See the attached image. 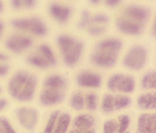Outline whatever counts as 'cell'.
Instances as JSON below:
<instances>
[{"label":"cell","instance_id":"obj_8","mask_svg":"<svg viewBox=\"0 0 156 133\" xmlns=\"http://www.w3.org/2000/svg\"><path fill=\"white\" fill-rule=\"evenodd\" d=\"M118 53L96 50L90 57V61L94 65L100 68H111L115 64Z\"/></svg>","mask_w":156,"mask_h":133},{"label":"cell","instance_id":"obj_38","mask_svg":"<svg viewBox=\"0 0 156 133\" xmlns=\"http://www.w3.org/2000/svg\"><path fill=\"white\" fill-rule=\"evenodd\" d=\"M69 133H94V131L92 129H89V130H73L71 131Z\"/></svg>","mask_w":156,"mask_h":133},{"label":"cell","instance_id":"obj_3","mask_svg":"<svg viewBox=\"0 0 156 133\" xmlns=\"http://www.w3.org/2000/svg\"><path fill=\"white\" fill-rule=\"evenodd\" d=\"M11 24L16 29L29 32L37 37H43L48 34V28L45 24L37 17L14 19L12 20Z\"/></svg>","mask_w":156,"mask_h":133},{"label":"cell","instance_id":"obj_12","mask_svg":"<svg viewBox=\"0 0 156 133\" xmlns=\"http://www.w3.org/2000/svg\"><path fill=\"white\" fill-rule=\"evenodd\" d=\"M64 98V92L61 89L44 88L40 95V102L44 106H52L60 103Z\"/></svg>","mask_w":156,"mask_h":133},{"label":"cell","instance_id":"obj_5","mask_svg":"<svg viewBox=\"0 0 156 133\" xmlns=\"http://www.w3.org/2000/svg\"><path fill=\"white\" fill-rule=\"evenodd\" d=\"M107 86L112 92L129 93L134 90L135 80L130 75L116 74L110 77Z\"/></svg>","mask_w":156,"mask_h":133},{"label":"cell","instance_id":"obj_22","mask_svg":"<svg viewBox=\"0 0 156 133\" xmlns=\"http://www.w3.org/2000/svg\"><path fill=\"white\" fill-rule=\"evenodd\" d=\"M142 87L145 89H154L156 88V73L150 71L147 73L141 81Z\"/></svg>","mask_w":156,"mask_h":133},{"label":"cell","instance_id":"obj_19","mask_svg":"<svg viewBox=\"0 0 156 133\" xmlns=\"http://www.w3.org/2000/svg\"><path fill=\"white\" fill-rule=\"evenodd\" d=\"M70 123V116L66 113L58 114L51 133H66Z\"/></svg>","mask_w":156,"mask_h":133},{"label":"cell","instance_id":"obj_28","mask_svg":"<svg viewBox=\"0 0 156 133\" xmlns=\"http://www.w3.org/2000/svg\"><path fill=\"white\" fill-rule=\"evenodd\" d=\"M58 114H59V112H58V110H56V111L53 112V113L50 115L48 122H47L46 126H45V128H44V131H43V133L52 132L54 126H55V121H56V119L57 117H58Z\"/></svg>","mask_w":156,"mask_h":133},{"label":"cell","instance_id":"obj_6","mask_svg":"<svg viewBox=\"0 0 156 133\" xmlns=\"http://www.w3.org/2000/svg\"><path fill=\"white\" fill-rule=\"evenodd\" d=\"M16 117L20 124L27 130L31 131L35 128L38 120V113L31 107H20L16 110Z\"/></svg>","mask_w":156,"mask_h":133},{"label":"cell","instance_id":"obj_29","mask_svg":"<svg viewBox=\"0 0 156 133\" xmlns=\"http://www.w3.org/2000/svg\"><path fill=\"white\" fill-rule=\"evenodd\" d=\"M91 20V16H90V13L87 10H83L82 12L81 18H80V21L78 23V28L80 29H83L88 27Z\"/></svg>","mask_w":156,"mask_h":133},{"label":"cell","instance_id":"obj_46","mask_svg":"<svg viewBox=\"0 0 156 133\" xmlns=\"http://www.w3.org/2000/svg\"><path fill=\"white\" fill-rule=\"evenodd\" d=\"M1 92H2V88L0 87V93H1Z\"/></svg>","mask_w":156,"mask_h":133},{"label":"cell","instance_id":"obj_14","mask_svg":"<svg viewBox=\"0 0 156 133\" xmlns=\"http://www.w3.org/2000/svg\"><path fill=\"white\" fill-rule=\"evenodd\" d=\"M136 133H156L155 114H140L137 121Z\"/></svg>","mask_w":156,"mask_h":133},{"label":"cell","instance_id":"obj_18","mask_svg":"<svg viewBox=\"0 0 156 133\" xmlns=\"http://www.w3.org/2000/svg\"><path fill=\"white\" fill-rule=\"evenodd\" d=\"M44 88L62 89L66 86V81L65 78L58 75H52L45 78L44 82Z\"/></svg>","mask_w":156,"mask_h":133},{"label":"cell","instance_id":"obj_4","mask_svg":"<svg viewBox=\"0 0 156 133\" xmlns=\"http://www.w3.org/2000/svg\"><path fill=\"white\" fill-rule=\"evenodd\" d=\"M147 61V51L143 46H134L129 49L123 58V65L132 71L144 68Z\"/></svg>","mask_w":156,"mask_h":133},{"label":"cell","instance_id":"obj_7","mask_svg":"<svg viewBox=\"0 0 156 133\" xmlns=\"http://www.w3.org/2000/svg\"><path fill=\"white\" fill-rule=\"evenodd\" d=\"M33 43L31 38L23 35L14 34L5 40V47L15 53H20L30 48Z\"/></svg>","mask_w":156,"mask_h":133},{"label":"cell","instance_id":"obj_26","mask_svg":"<svg viewBox=\"0 0 156 133\" xmlns=\"http://www.w3.org/2000/svg\"><path fill=\"white\" fill-rule=\"evenodd\" d=\"M84 102H85L86 107H87V110H95L98 104L97 95L94 92H90V93L86 95Z\"/></svg>","mask_w":156,"mask_h":133},{"label":"cell","instance_id":"obj_45","mask_svg":"<svg viewBox=\"0 0 156 133\" xmlns=\"http://www.w3.org/2000/svg\"><path fill=\"white\" fill-rule=\"evenodd\" d=\"M0 133H3L2 132V127H1V125H0Z\"/></svg>","mask_w":156,"mask_h":133},{"label":"cell","instance_id":"obj_42","mask_svg":"<svg viewBox=\"0 0 156 133\" xmlns=\"http://www.w3.org/2000/svg\"><path fill=\"white\" fill-rule=\"evenodd\" d=\"M100 1H101V0H89L90 3L92 4V5H97V4L99 3Z\"/></svg>","mask_w":156,"mask_h":133},{"label":"cell","instance_id":"obj_20","mask_svg":"<svg viewBox=\"0 0 156 133\" xmlns=\"http://www.w3.org/2000/svg\"><path fill=\"white\" fill-rule=\"evenodd\" d=\"M27 61L30 65L34 66L35 68H41V69H45L51 67L48 61L42 57V55L39 52L29 55L27 58Z\"/></svg>","mask_w":156,"mask_h":133},{"label":"cell","instance_id":"obj_36","mask_svg":"<svg viewBox=\"0 0 156 133\" xmlns=\"http://www.w3.org/2000/svg\"><path fill=\"white\" fill-rule=\"evenodd\" d=\"M9 71V67L3 63H0V77L5 76Z\"/></svg>","mask_w":156,"mask_h":133},{"label":"cell","instance_id":"obj_24","mask_svg":"<svg viewBox=\"0 0 156 133\" xmlns=\"http://www.w3.org/2000/svg\"><path fill=\"white\" fill-rule=\"evenodd\" d=\"M71 106L76 110H80L83 109L84 105V98L82 92H77L73 95L70 100Z\"/></svg>","mask_w":156,"mask_h":133},{"label":"cell","instance_id":"obj_41","mask_svg":"<svg viewBox=\"0 0 156 133\" xmlns=\"http://www.w3.org/2000/svg\"><path fill=\"white\" fill-rule=\"evenodd\" d=\"M3 31H4V24L0 20V39H1V37H2Z\"/></svg>","mask_w":156,"mask_h":133},{"label":"cell","instance_id":"obj_35","mask_svg":"<svg viewBox=\"0 0 156 133\" xmlns=\"http://www.w3.org/2000/svg\"><path fill=\"white\" fill-rule=\"evenodd\" d=\"M122 2V0H105V3L107 6L111 8H113L119 5V3Z\"/></svg>","mask_w":156,"mask_h":133},{"label":"cell","instance_id":"obj_43","mask_svg":"<svg viewBox=\"0 0 156 133\" xmlns=\"http://www.w3.org/2000/svg\"><path fill=\"white\" fill-rule=\"evenodd\" d=\"M3 9H4L3 3H2V0H0V13L3 11Z\"/></svg>","mask_w":156,"mask_h":133},{"label":"cell","instance_id":"obj_17","mask_svg":"<svg viewBox=\"0 0 156 133\" xmlns=\"http://www.w3.org/2000/svg\"><path fill=\"white\" fill-rule=\"evenodd\" d=\"M139 107L144 110H152L156 108L155 93H144L140 95L137 99Z\"/></svg>","mask_w":156,"mask_h":133},{"label":"cell","instance_id":"obj_25","mask_svg":"<svg viewBox=\"0 0 156 133\" xmlns=\"http://www.w3.org/2000/svg\"><path fill=\"white\" fill-rule=\"evenodd\" d=\"M130 103V99L126 96H114V105H115V110H120L128 106Z\"/></svg>","mask_w":156,"mask_h":133},{"label":"cell","instance_id":"obj_44","mask_svg":"<svg viewBox=\"0 0 156 133\" xmlns=\"http://www.w3.org/2000/svg\"><path fill=\"white\" fill-rule=\"evenodd\" d=\"M154 28H153V31H152V33H153V35H154V36H155V33H156V31H155V28H156V24H155V21H154Z\"/></svg>","mask_w":156,"mask_h":133},{"label":"cell","instance_id":"obj_15","mask_svg":"<svg viewBox=\"0 0 156 133\" xmlns=\"http://www.w3.org/2000/svg\"><path fill=\"white\" fill-rule=\"evenodd\" d=\"M122 43L120 40L117 39H107L100 42L97 45L96 50L106 51L109 53H119L122 49Z\"/></svg>","mask_w":156,"mask_h":133},{"label":"cell","instance_id":"obj_11","mask_svg":"<svg viewBox=\"0 0 156 133\" xmlns=\"http://www.w3.org/2000/svg\"><path fill=\"white\" fill-rule=\"evenodd\" d=\"M76 83L81 87L98 88L101 85V78L97 73L84 71L77 75Z\"/></svg>","mask_w":156,"mask_h":133},{"label":"cell","instance_id":"obj_16","mask_svg":"<svg viewBox=\"0 0 156 133\" xmlns=\"http://www.w3.org/2000/svg\"><path fill=\"white\" fill-rule=\"evenodd\" d=\"M73 124L78 130H89L94 124V117L90 114H80L75 118Z\"/></svg>","mask_w":156,"mask_h":133},{"label":"cell","instance_id":"obj_40","mask_svg":"<svg viewBox=\"0 0 156 133\" xmlns=\"http://www.w3.org/2000/svg\"><path fill=\"white\" fill-rule=\"evenodd\" d=\"M8 60V57L4 53L0 52V63H3Z\"/></svg>","mask_w":156,"mask_h":133},{"label":"cell","instance_id":"obj_10","mask_svg":"<svg viewBox=\"0 0 156 133\" xmlns=\"http://www.w3.org/2000/svg\"><path fill=\"white\" fill-rule=\"evenodd\" d=\"M125 17L138 23L144 24L150 17V10L147 8L137 5H131L125 8L123 11Z\"/></svg>","mask_w":156,"mask_h":133},{"label":"cell","instance_id":"obj_27","mask_svg":"<svg viewBox=\"0 0 156 133\" xmlns=\"http://www.w3.org/2000/svg\"><path fill=\"white\" fill-rule=\"evenodd\" d=\"M118 127H119V124L115 120H113V119L108 120L105 121L103 125V132L115 133L116 131H118Z\"/></svg>","mask_w":156,"mask_h":133},{"label":"cell","instance_id":"obj_13","mask_svg":"<svg viewBox=\"0 0 156 133\" xmlns=\"http://www.w3.org/2000/svg\"><path fill=\"white\" fill-rule=\"evenodd\" d=\"M49 13L59 24H66L71 17L72 10L67 6L53 2L49 6Z\"/></svg>","mask_w":156,"mask_h":133},{"label":"cell","instance_id":"obj_39","mask_svg":"<svg viewBox=\"0 0 156 133\" xmlns=\"http://www.w3.org/2000/svg\"><path fill=\"white\" fill-rule=\"evenodd\" d=\"M7 105V100L5 99H0V111L3 110Z\"/></svg>","mask_w":156,"mask_h":133},{"label":"cell","instance_id":"obj_33","mask_svg":"<svg viewBox=\"0 0 156 133\" xmlns=\"http://www.w3.org/2000/svg\"><path fill=\"white\" fill-rule=\"evenodd\" d=\"M0 125L2 127L3 133H16L5 117H0Z\"/></svg>","mask_w":156,"mask_h":133},{"label":"cell","instance_id":"obj_21","mask_svg":"<svg viewBox=\"0 0 156 133\" xmlns=\"http://www.w3.org/2000/svg\"><path fill=\"white\" fill-rule=\"evenodd\" d=\"M38 52L48 61L50 66H54L56 64V58H55V53H53L49 46L46 44L40 45L38 46Z\"/></svg>","mask_w":156,"mask_h":133},{"label":"cell","instance_id":"obj_1","mask_svg":"<svg viewBox=\"0 0 156 133\" xmlns=\"http://www.w3.org/2000/svg\"><path fill=\"white\" fill-rule=\"evenodd\" d=\"M36 86V77L28 72L20 71L10 78L8 90L10 96L19 101H29L34 96Z\"/></svg>","mask_w":156,"mask_h":133},{"label":"cell","instance_id":"obj_23","mask_svg":"<svg viewBox=\"0 0 156 133\" xmlns=\"http://www.w3.org/2000/svg\"><path fill=\"white\" fill-rule=\"evenodd\" d=\"M101 109L105 113H111L115 110L114 105V96L110 94L105 95L101 103Z\"/></svg>","mask_w":156,"mask_h":133},{"label":"cell","instance_id":"obj_2","mask_svg":"<svg viewBox=\"0 0 156 133\" xmlns=\"http://www.w3.org/2000/svg\"><path fill=\"white\" fill-rule=\"evenodd\" d=\"M57 45L65 64L69 67L76 65L83 53V43L69 35H61L57 39Z\"/></svg>","mask_w":156,"mask_h":133},{"label":"cell","instance_id":"obj_9","mask_svg":"<svg viewBox=\"0 0 156 133\" xmlns=\"http://www.w3.org/2000/svg\"><path fill=\"white\" fill-rule=\"evenodd\" d=\"M117 28L123 34L129 35H140L144 29V24L138 23L134 20L122 17H119L115 22Z\"/></svg>","mask_w":156,"mask_h":133},{"label":"cell","instance_id":"obj_31","mask_svg":"<svg viewBox=\"0 0 156 133\" xmlns=\"http://www.w3.org/2000/svg\"><path fill=\"white\" fill-rule=\"evenodd\" d=\"M108 21H109V18L106 14H104V13H98L91 17V20H90L91 23L99 25H105Z\"/></svg>","mask_w":156,"mask_h":133},{"label":"cell","instance_id":"obj_30","mask_svg":"<svg viewBox=\"0 0 156 133\" xmlns=\"http://www.w3.org/2000/svg\"><path fill=\"white\" fill-rule=\"evenodd\" d=\"M106 31V27L105 25L95 24L88 27L87 31L89 34L92 36H99L104 34Z\"/></svg>","mask_w":156,"mask_h":133},{"label":"cell","instance_id":"obj_37","mask_svg":"<svg viewBox=\"0 0 156 133\" xmlns=\"http://www.w3.org/2000/svg\"><path fill=\"white\" fill-rule=\"evenodd\" d=\"M11 6L14 9H22L21 0H11Z\"/></svg>","mask_w":156,"mask_h":133},{"label":"cell","instance_id":"obj_34","mask_svg":"<svg viewBox=\"0 0 156 133\" xmlns=\"http://www.w3.org/2000/svg\"><path fill=\"white\" fill-rule=\"evenodd\" d=\"M37 0H21L22 8L26 9H32L36 5Z\"/></svg>","mask_w":156,"mask_h":133},{"label":"cell","instance_id":"obj_47","mask_svg":"<svg viewBox=\"0 0 156 133\" xmlns=\"http://www.w3.org/2000/svg\"><path fill=\"white\" fill-rule=\"evenodd\" d=\"M123 133H124V132H123ZM126 133H129V132H126Z\"/></svg>","mask_w":156,"mask_h":133},{"label":"cell","instance_id":"obj_32","mask_svg":"<svg viewBox=\"0 0 156 133\" xmlns=\"http://www.w3.org/2000/svg\"><path fill=\"white\" fill-rule=\"evenodd\" d=\"M119 127H118V132L123 133L129 124V117L127 115H121L119 117Z\"/></svg>","mask_w":156,"mask_h":133}]
</instances>
